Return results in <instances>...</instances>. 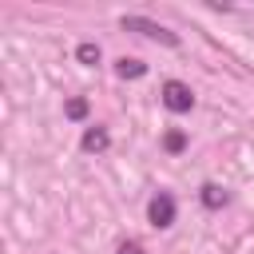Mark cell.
<instances>
[{"mask_svg": "<svg viewBox=\"0 0 254 254\" xmlns=\"http://www.w3.org/2000/svg\"><path fill=\"white\" fill-rule=\"evenodd\" d=\"M119 28H123V32H139V36H147V40H155V44L179 48V36H175L171 28H163V24L147 20V16H123V20H119Z\"/></svg>", "mask_w": 254, "mask_h": 254, "instance_id": "cell-1", "label": "cell"}, {"mask_svg": "<svg viewBox=\"0 0 254 254\" xmlns=\"http://www.w3.org/2000/svg\"><path fill=\"white\" fill-rule=\"evenodd\" d=\"M159 103H163L167 111H175V115H187V111H194V91H190L183 79H163Z\"/></svg>", "mask_w": 254, "mask_h": 254, "instance_id": "cell-2", "label": "cell"}, {"mask_svg": "<svg viewBox=\"0 0 254 254\" xmlns=\"http://www.w3.org/2000/svg\"><path fill=\"white\" fill-rule=\"evenodd\" d=\"M147 222H151L155 230H167V226H175V198H171L167 190H159V194L147 202Z\"/></svg>", "mask_w": 254, "mask_h": 254, "instance_id": "cell-3", "label": "cell"}, {"mask_svg": "<svg viewBox=\"0 0 254 254\" xmlns=\"http://www.w3.org/2000/svg\"><path fill=\"white\" fill-rule=\"evenodd\" d=\"M107 147H111V135H107V127H99V123L87 127L83 139H79V151H87V155H103Z\"/></svg>", "mask_w": 254, "mask_h": 254, "instance_id": "cell-4", "label": "cell"}, {"mask_svg": "<svg viewBox=\"0 0 254 254\" xmlns=\"http://www.w3.org/2000/svg\"><path fill=\"white\" fill-rule=\"evenodd\" d=\"M198 198H202V206H206V210H222V206L230 202L226 187H218V183H202V187H198Z\"/></svg>", "mask_w": 254, "mask_h": 254, "instance_id": "cell-5", "label": "cell"}, {"mask_svg": "<svg viewBox=\"0 0 254 254\" xmlns=\"http://www.w3.org/2000/svg\"><path fill=\"white\" fill-rule=\"evenodd\" d=\"M115 75H119V79H143V75H147V64L135 60V56H119V60H115Z\"/></svg>", "mask_w": 254, "mask_h": 254, "instance_id": "cell-6", "label": "cell"}, {"mask_svg": "<svg viewBox=\"0 0 254 254\" xmlns=\"http://www.w3.org/2000/svg\"><path fill=\"white\" fill-rule=\"evenodd\" d=\"M75 60H79L83 67H95V64L103 60V52H99V44H91V40H83V44L75 48Z\"/></svg>", "mask_w": 254, "mask_h": 254, "instance_id": "cell-7", "label": "cell"}, {"mask_svg": "<svg viewBox=\"0 0 254 254\" xmlns=\"http://www.w3.org/2000/svg\"><path fill=\"white\" fill-rule=\"evenodd\" d=\"M163 147H167L171 155H179V151L187 147V135H183V131H167V139H163Z\"/></svg>", "mask_w": 254, "mask_h": 254, "instance_id": "cell-8", "label": "cell"}, {"mask_svg": "<svg viewBox=\"0 0 254 254\" xmlns=\"http://www.w3.org/2000/svg\"><path fill=\"white\" fill-rule=\"evenodd\" d=\"M67 119H87V99H67Z\"/></svg>", "mask_w": 254, "mask_h": 254, "instance_id": "cell-9", "label": "cell"}, {"mask_svg": "<svg viewBox=\"0 0 254 254\" xmlns=\"http://www.w3.org/2000/svg\"><path fill=\"white\" fill-rule=\"evenodd\" d=\"M115 254H147V250H143L139 242H119V250H115Z\"/></svg>", "mask_w": 254, "mask_h": 254, "instance_id": "cell-10", "label": "cell"}]
</instances>
